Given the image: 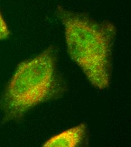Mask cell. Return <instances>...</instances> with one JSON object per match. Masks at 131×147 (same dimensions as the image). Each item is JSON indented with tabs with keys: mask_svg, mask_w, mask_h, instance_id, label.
Masks as SVG:
<instances>
[{
	"mask_svg": "<svg viewBox=\"0 0 131 147\" xmlns=\"http://www.w3.org/2000/svg\"><path fill=\"white\" fill-rule=\"evenodd\" d=\"M56 12L64 28L69 55L94 87L107 88L112 78L116 27L61 6Z\"/></svg>",
	"mask_w": 131,
	"mask_h": 147,
	"instance_id": "1",
	"label": "cell"
},
{
	"mask_svg": "<svg viewBox=\"0 0 131 147\" xmlns=\"http://www.w3.org/2000/svg\"><path fill=\"white\" fill-rule=\"evenodd\" d=\"M63 91L56 49L50 46L17 66L0 99L3 120H19L38 105L59 97Z\"/></svg>",
	"mask_w": 131,
	"mask_h": 147,
	"instance_id": "2",
	"label": "cell"
},
{
	"mask_svg": "<svg viewBox=\"0 0 131 147\" xmlns=\"http://www.w3.org/2000/svg\"><path fill=\"white\" fill-rule=\"evenodd\" d=\"M87 126L81 123L66 129L48 139L42 146L45 147H76L81 145L87 135Z\"/></svg>",
	"mask_w": 131,
	"mask_h": 147,
	"instance_id": "3",
	"label": "cell"
},
{
	"mask_svg": "<svg viewBox=\"0 0 131 147\" xmlns=\"http://www.w3.org/2000/svg\"><path fill=\"white\" fill-rule=\"evenodd\" d=\"M10 30L0 10V40H5L10 36Z\"/></svg>",
	"mask_w": 131,
	"mask_h": 147,
	"instance_id": "4",
	"label": "cell"
}]
</instances>
